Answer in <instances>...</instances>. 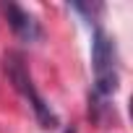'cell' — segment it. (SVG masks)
<instances>
[{
	"label": "cell",
	"instance_id": "cell-3",
	"mask_svg": "<svg viewBox=\"0 0 133 133\" xmlns=\"http://www.w3.org/2000/svg\"><path fill=\"white\" fill-rule=\"evenodd\" d=\"M0 11L5 13L8 26H11V29H13L24 42H34V39H39V37H42L39 21H37L29 11H24L21 5H16V3H0Z\"/></svg>",
	"mask_w": 133,
	"mask_h": 133
},
{
	"label": "cell",
	"instance_id": "cell-4",
	"mask_svg": "<svg viewBox=\"0 0 133 133\" xmlns=\"http://www.w3.org/2000/svg\"><path fill=\"white\" fill-rule=\"evenodd\" d=\"M65 133H76V130H73V128H71V130H65Z\"/></svg>",
	"mask_w": 133,
	"mask_h": 133
},
{
	"label": "cell",
	"instance_id": "cell-2",
	"mask_svg": "<svg viewBox=\"0 0 133 133\" xmlns=\"http://www.w3.org/2000/svg\"><path fill=\"white\" fill-rule=\"evenodd\" d=\"M91 71H94V89L99 97H110L117 89V50L115 42L97 29L91 42Z\"/></svg>",
	"mask_w": 133,
	"mask_h": 133
},
{
	"label": "cell",
	"instance_id": "cell-1",
	"mask_svg": "<svg viewBox=\"0 0 133 133\" xmlns=\"http://www.w3.org/2000/svg\"><path fill=\"white\" fill-rule=\"evenodd\" d=\"M3 71H5L8 81L13 84V89L31 104V110H34L39 125H42V128H55V125H57V115H55L52 107L44 102V97L37 91L34 78H31V73H29V65H26L24 55H21V52H8V55L3 57Z\"/></svg>",
	"mask_w": 133,
	"mask_h": 133
}]
</instances>
